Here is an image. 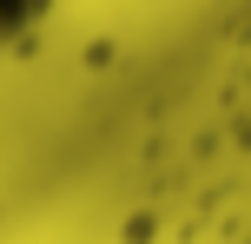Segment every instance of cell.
Listing matches in <instances>:
<instances>
[{
    "mask_svg": "<svg viewBox=\"0 0 251 244\" xmlns=\"http://www.w3.org/2000/svg\"><path fill=\"white\" fill-rule=\"evenodd\" d=\"M53 13V0H0V46H13V40H26L40 20Z\"/></svg>",
    "mask_w": 251,
    "mask_h": 244,
    "instance_id": "1",
    "label": "cell"
}]
</instances>
